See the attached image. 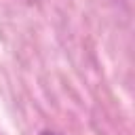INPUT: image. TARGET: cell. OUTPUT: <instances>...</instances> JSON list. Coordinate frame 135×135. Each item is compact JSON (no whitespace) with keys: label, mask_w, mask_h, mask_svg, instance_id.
<instances>
[{"label":"cell","mask_w":135,"mask_h":135,"mask_svg":"<svg viewBox=\"0 0 135 135\" xmlns=\"http://www.w3.org/2000/svg\"><path fill=\"white\" fill-rule=\"evenodd\" d=\"M38 135H59V133H55V131H51V129H44V131H40Z\"/></svg>","instance_id":"1"}]
</instances>
